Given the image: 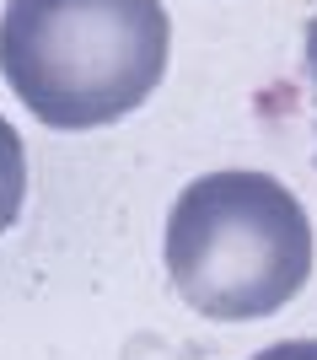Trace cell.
Listing matches in <instances>:
<instances>
[{
    "mask_svg": "<svg viewBox=\"0 0 317 360\" xmlns=\"http://www.w3.org/2000/svg\"><path fill=\"white\" fill-rule=\"evenodd\" d=\"M247 360H317V339H280V345L258 349Z\"/></svg>",
    "mask_w": 317,
    "mask_h": 360,
    "instance_id": "obj_4",
    "label": "cell"
},
{
    "mask_svg": "<svg viewBox=\"0 0 317 360\" xmlns=\"http://www.w3.org/2000/svg\"><path fill=\"white\" fill-rule=\"evenodd\" d=\"M167 280L199 317L258 323L312 280L306 205L269 172L194 178L167 210Z\"/></svg>",
    "mask_w": 317,
    "mask_h": 360,
    "instance_id": "obj_2",
    "label": "cell"
},
{
    "mask_svg": "<svg viewBox=\"0 0 317 360\" xmlns=\"http://www.w3.org/2000/svg\"><path fill=\"white\" fill-rule=\"evenodd\" d=\"M306 70H312V86H317V16L306 22Z\"/></svg>",
    "mask_w": 317,
    "mask_h": 360,
    "instance_id": "obj_5",
    "label": "cell"
},
{
    "mask_svg": "<svg viewBox=\"0 0 317 360\" xmlns=\"http://www.w3.org/2000/svg\"><path fill=\"white\" fill-rule=\"evenodd\" d=\"M22 199H27V150H22V135L0 113V237L22 215Z\"/></svg>",
    "mask_w": 317,
    "mask_h": 360,
    "instance_id": "obj_3",
    "label": "cell"
},
{
    "mask_svg": "<svg viewBox=\"0 0 317 360\" xmlns=\"http://www.w3.org/2000/svg\"><path fill=\"white\" fill-rule=\"evenodd\" d=\"M172 22L162 0H6L0 75L48 129L129 119L167 75Z\"/></svg>",
    "mask_w": 317,
    "mask_h": 360,
    "instance_id": "obj_1",
    "label": "cell"
}]
</instances>
